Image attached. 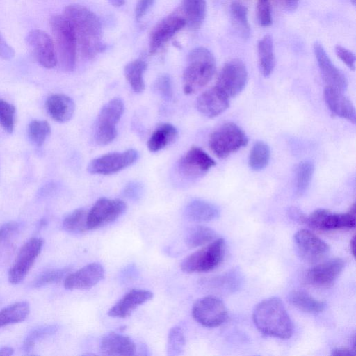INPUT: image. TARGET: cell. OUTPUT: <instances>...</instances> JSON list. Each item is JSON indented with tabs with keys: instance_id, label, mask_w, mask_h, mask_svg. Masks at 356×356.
<instances>
[{
	"instance_id": "obj_1",
	"label": "cell",
	"mask_w": 356,
	"mask_h": 356,
	"mask_svg": "<svg viewBox=\"0 0 356 356\" xmlns=\"http://www.w3.org/2000/svg\"><path fill=\"white\" fill-rule=\"evenodd\" d=\"M63 15L70 22L85 57L92 58L104 50L101 22L92 11L81 5L70 4L65 8Z\"/></svg>"
},
{
	"instance_id": "obj_2",
	"label": "cell",
	"mask_w": 356,
	"mask_h": 356,
	"mask_svg": "<svg viewBox=\"0 0 356 356\" xmlns=\"http://www.w3.org/2000/svg\"><path fill=\"white\" fill-rule=\"evenodd\" d=\"M252 318L259 331L266 336L289 339L293 334V323L279 298H268L258 303Z\"/></svg>"
},
{
	"instance_id": "obj_3",
	"label": "cell",
	"mask_w": 356,
	"mask_h": 356,
	"mask_svg": "<svg viewBox=\"0 0 356 356\" xmlns=\"http://www.w3.org/2000/svg\"><path fill=\"white\" fill-rule=\"evenodd\" d=\"M216 71V60L207 49L200 47L188 54L187 65L183 73V90L191 95L205 86Z\"/></svg>"
},
{
	"instance_id": "obj_4",
	"label": "cell",
	"mask_w": 356,
	"mask_h": 356,
	"mask_svg": "<svg viewBox=\"0 0 356 356\" xmlns=\"http://www.w3.org/2000/svg\"><path fill=\"white\" fill-rule=\"evenodd\" d=\"M58 60L66 72L73 71L76 64L77 41L74 29L63 15H55L50 19Z\"/></svg>"
},
{
	"instance_id": "obj_5",
	"label": "cell",
	"mask_w": 356,
	"mask_h": 356,
	"mask_svg": "<svg viewBox=\"0 0 356 356\" xmlns=\"http://www.w3.org/2000/svg\"><path fill=\"white\" fill-rule=\"evenodd\" d=\"M248 142L246 134L237 124L227 122L210 134L208 145L216 156L224 159L245 146Z\"/></svg>"
},
{
	"instance_id": "obj_6",
	"label": "cell",
	"mask_w": 356,
	"mask_h": 356,
	"mask_svg": "<svg viewBox=\"0 0 356 356\" xmlns=\"http://www.w3.org/2000/svg\"><path fill=\"white\" fill-rule=\"evenodd\" d=\"M225 248V240L216 238L186 257L181 264V268L186 273L212 270L223 261Z\"/></svg>"
},
{
	"instance_id": "obj_7",
	"label": "cell",
	"mask_w": 356,
	"mask_h": 356,
	"mask_svg": "<svg viewBox=\"0 0 356 356\" xmlns=\"http://www.w3.org/2000/svg\"><path fill=\"white\" fill-rule=\"evenodd\" d=\"M124 110V102L120 98H113L102 106L97 116L95 134V138L98 145H108L116 138V124L120 120Z\"/></svg>"
},
{
	"instance_id": "obj_8",
	"label": "cell",
	"mask_w": 356,
	"mask_h": 356,
	"mask_svg": "<svg viewBox=\"0 0 356 356\" xmlns=\"http://www.w3.org/2000/svg\"><path fill=\"white\" fill-rule=\"evenodd\" d=\"M247 81L245 65L241 60L234 59L224 65L215 86L230 98L238 95L244 89Z\"/></svg>"
},
{
	"instance_id": "obj_9",
	"label": "cell",
	"mask_w": 356,
	"mask_h": 356,
	"mask_svg": "<svg viewBox=\"0 0 356 356\" xmlns=\"http://www.w3.org/2000/svg\"><path fill=\"white\" fill-rule=\"evenodd\" d=\"M306 224L313 229L321 231L354 228L355 205L353 204L344 213H336L325 209H316L307 216Z\"/></svg>"
},
{
	"instance_id": "obj_10",
	"label": "cell",
	"mask_w": 356,
	"mask_h": 356,
	"mask_svg": "<svg viewBox=\"0 0 356 356\" xmlns=\"http://www.w3.org/2000/svg\"><path fill=\"white\" fill-rule=\"evenodd\" d=\"M44 241L41 238L33 237L20 248L16 259L8 271V281L12 284L22 282L39 256Z\"/></svg>"
},
{
	"instance_id": "obj_11",
	"label": "cell",
	"mask_w": 356,
	"mask_h": 356,
	"mask_svg": "<svg viewBox=\"0 0 356 356\" xmlns=\"http://www.w3.org/2000/svg\"><path fill=\"white\" fill-rule=\"evenodd\" d=\"M192 314L202 325L215 327L222 325L227 318V311L223 302L214 296H206L195 301Z\"/></svg>"
},
{
	"instance_id": "obj_12",
	"label": "cell",
	"mask_w": 356,
	"mask_h": 356,
	"mask_svg": "<svg viewBox=\"0 0 356 356\" xmlns=\"http://www.w3.org/2000/svg\"><path fill=\"white\" fill-rule=\"evenodd\" d=\"M126 209L127 204L122 200L99 198L88 212V229L99 228L116 220Z\"/></svg>"
},
{
	"instance_id": "obj_13",
	"label": "cell",
	"mask_w": 356,
	"mask_h": 356,
	"mask_svg": "<svg viewBox=\"0 0 356 356\" xmlns=\"http://www.w3.org/2000/svg\"><path fill=\"white\" fill-rule=\"evenodd\" d=\"M138 158V154L134 149L108 153L92 160L87 170L91 174L111 175L131 165Z\"/></svg>"
},
{
	"instance_id": "obj_14",
	"label": "cell",
	"mask_w": 356,
	"mask_h": 356,
	"mask_svg": "<svg viewBox=\"0 0 356 356\" xmlns=\"http://www.w3.org/2000/svg\"><path fill=\"white\" fill-rule=\"evenodd\" d=\"M26 42L36 61L43 67L54 68L58 58L54 40L44 31L34 29L26 38Z\"/></svg>"
},
{
	"instance_id": "obj_15",
	"label": "cell",
	"mask_w": 356,
	"mask_h": 356,
	"mask_svg": "<svg viewBox=\"0 0 356 356\" xmlns=\"http://www.w3.org/2000/svg\"><path fill=\"white\" fill-rule=\"evenodd\" d=\"M215 165V161L202 149L196 146L191 147L177 163L179 173L191 179L204 175Z\"/></svg>"
},
{
	"instance_id": "obj_16",
	"label": "cell",
	"mask_w": 356,
	"mask_h": 356,
	"mask_svg": "<svg viewBox=\"0 0 356 356\" xmlns=\"http://www.w3.org/2000/svg\"><path fill=\"white\" fill-rule=\"evenodd\" d=\"M293 241L300 257L310 264L324 259L330 250L325 241L308 229L298 231Z\"/></svg>"
},
{
	"instance_id": "obj_17",
	"label": "cell",
	"mask_w": 356,
	"mask_h": 356,
	"mask_svg": "<svg viewBox=\"0 0 356 356\" xmlns=\"http://www.w3.org/2000/svg\"><path fill=\"white\" fill-rule=\"evenodd\" d=\"M313 47L321 76L327 86L344 92L348 86L345 74L333 64L321 43L316 41Z\"/></svg>"
},
{
	"instance_id": "obj_18",
	"label": "cell",
	"mask_w": 356,
	"mask_h": 356,
	"mask_svg": "<svg viewBox=\"0 0 356 356\" xmlns=\"http://www.w3.org/2000/svg\"><path fill=\"white\" fill-rule=\"evenodd\" d=\"M344 266L345 261L341 258L329 259L308 269L305 275V280L314 286H329L337 279Z\"/></svg>"
},
{
	"instance_id": "obj_19",
	"label": "cell",
	"mask_w": 356,
	"mask_h": 356,
	"mask_svg": "<svg viewBox=\"0 0 356 356\" xmlns=\"http://www.w3.org/2000/svg\"><path fill=\"white\" fill-rule=\"evenodd\" d=\"M186 25L183 16L177 13L172 14L159 22L150 34L149 54L151 55L156 54L163 45Z\"/></svg>"
},
{
	"instance_id": "obj_20",
	"label": "cell",
	"mask_w": 356,
	"mask_h": 356,
	"mask_svg": "<svg viewBox=\"0 0 356 356\" xmlns=\"http://www.w3.org/2000/svg\"><path fill=\"white\" fill-rule=\"evenodd\" d=\"M105 275L104 267L99 263L87 264L65 278L64 286L69 290L88 289L99 283Z\"/></svg>"
},
{
	"instance_id": "obj_21",
	"label": "cell",
	"mask_w": 356,
	"mask_h": 356,
	"mask_svg": "<svg viewBox=\"0 0 356 356\" xmlns=\"http://www.w3.org/2000/svg\"><path fill=\"white\" fill-rule=\"evenodd\" d=\"M229 97L216 86L202 92L197 99L196 108L206 117L212 118L229 108Z\"/></svg>"
},
{
	"instance_id": "obj_22",
	"label": "cell",
	"mask_w": 356,
	"mask_h": 356,
	"mask_svg": "<svg viewBox=\"0 0 356 356\" xmlns=\"http://www.w3.org/2000/svg\"><path fill=\"white\" fill-rule=\"evenodd\" d=\"M152 297L153 293L149 290L133 289L112 306L108 312V315L115 318H127L136 308L149 300Z\"/></svg>"
},
{
	"instance_id": "obj_23",
	"label": "cell",
	"mask_w": 356,
	"mask_h": 356,
	"mask_svg": "<svg viewBox=\"0 0 356 356\" xmlns=\"http://www.w3.org/2000/svg\"><path fill=\"white\" fill-rule=\"evenodd\" d=\"M324 99L330 111L334 115L355 123V109L352 102L344 95L343 92L326 86Z\"/></svg>"
},
{
	"instance_id": "obj_24",
	"label": "cell",
	"mask_w": 356,
	"mask_h": 356,
	"mask_svg": "<svg viewBox=\"0 0 356 356\" xmlns=\"http://www.w3.org/2000/svg\"><path fill=\"white\" fill-rule=\"evenodd\" d=\"M101 352L107 355H134L136 346L127 336L116 332L104 335L100 342Z\"/></svg>"
},
{
	"instance_id": "obj_25",
	"label": "cell",
	"mask_w": 356,
	"mask_h": 356,
	"mask_svg": "<svg viewBox=\"0 0 356 356\" xmlns=\"http://www.w3.org/2000/svg\"><path fill=\"white\" fill-rule=\"evenodd\" d=\"M47 113L56 122L65 123L73 116L75 104L73 99L64 94H54L49 96L45 103Z\"/></svg>"
},
{
	"instance_id": "obj_26",
	"label": "cell",
	"mask_w": 356,
	"mask_h": 356,
	"mask_svg": "<svg viewBox=\"0 0 356 356\" xmlns=\"http://www.w3.org/2000/svg\"><path fill=\"white\" fill-rule=\"evenodd\" d=\"M185 215L192 221L208 222L218 218L220 210L215 204L206 200H193L187 204Z\"/></svg>"
},
{
	"instance_id": "obj_27",
	"label": "cell",
	"mask_w": 356,
	"mask_h": 356,
	"mask_svg": "<svg viewBox=\"0 0 356 356\" xmlns=\"http://www.w3.org/2000/svg\"><path fill=\"white\" fill-rule=\"evenodd\" d=\"M178 136L177 128L170 123L157 125L147 142V147L152 152H156L173 143Z\"/></svg>"
},
{
	"instance_id": "obj_28",
	"label": "cell",
	"mask_w": 356,
	"mask_h": 356,
	"mask_svg": "<svg viewBox=\"0 0 356 356\" xmlns=\"http://www.w3.org/2000/svg\"><path fill=\"white\" fill-rule=\"evenodd\" d=\"M181 10L186 24L193 30H197L205 18L206 1L182 0Z\"/></svg>"
},
{
	"instance_id": "obj_29",
	"label": "cell",
	"mask_w": 356,
	"mask_h": 356,
	"mask_svg": "<svg viewBox=\"0 0 356 356\" xmlns=\"http://www.w3.org/2000/svg\"><path fill=\"white\" fill-rule=\"evenodd\" d=\"M257 53L261 73L267 77L273 72L275 65L273 42L270 35H266L259 41Z\"/></svg>"
},
{
	"instance_id": "obj_30",
	"label": "cell",
	"mask_w": 356,
	"mask_h": 356,
	"mask_svg": "<svg viewBox=\"0 0 356 356\" xmlns=\"http://www.w3.org/2000/svg\"><path fill=\"white\" fill-rule=\"evenodd\" d=\"M289 301L297 309L307 313H318L325 307L324 301L316 299L302 290L291 291L289 295Z\"/></svg>"
},
{
	"instance_id": "obj_31",
	"label": "cell",
	"mask_w": 356,
	"mask_h": 356,
	"mask_svg": "<svg viewBox=\"0 0 356 356\" xmlns=\"http://www.w3.org/2000/svg\"><path fill=\"white\" fill-rule=\"evenodd\" d=\"M147 69V63L142 59H137L126 65L124 69V76L132 90L136 93L145 90L143 76Z\"/></svg>"
},
{
	"instance_id": "obj_32",
	"label": "cell",
	"mask_w": 356,
	"mask_h": 356,
	"mask_svg": "<svg viewBox=\"0 0 356 356\" xmlns=\"http://www.w3.org/2000/svg\"><path fill=\"white\" fill-rule=\"evenodd\" d=\"M30 312L26 301L17 302L0 310V327L24 321Z\"/></svg>"
},
{
	"instance_id": "obj_33",
	"label": "cell",
	"mask_w": 356,
	"mask_h": 356,
	"mask_svg": "<svg viewBox=\"0 0 356 356\" xmlns=\"http://www.w3.org/2000/svg\"><path fill=\"white\" fill-rule=\"evenodd\" d=\"M231 22L233 28L240 37L248 39L250 34V26L248 20V9L238 1H234L230 6Z\"/></svg>"
},
{
	"instance_id": "obj_34",
	"label": "cell",
	"mask_w": 356,
	"mask_h": 356,
	"mask_svg": "<svg viewBox=\"0 0 356 356\" xmlns=\"http://www.w3.org/2000/svg\"><path fill=\"white\" fill-rule=\"evenodd\" d=\"M217 238L216 232L210 227L197 225L191 227L185 234L186 244L192 248L205 245Z\"/></svg>"
},
{
	"instance_id": "obj_35",
	"label": "cell",
	"mask_w": 356,
	"mask_h": 356,
	"mask_svg": "<svg viewBox=\"0 0 356 356\" xmlns=\"http://www.w3.org/2000/svg\"><path fill=\"white\" fill-rule=\"evenodd\" d=\"M88 211L83 208L75 209L63 221V229L70 233L79 234L88 230L87 225Z\"/></svg>"
},
{
	"instance_id": "obj_36",
	"label": "cell",
	"mask_w": 356,
	"mask_h": 356,
	"mask_svg": "<svg viewBox=\"0 0 356 356\" xmlns=\"http://www.w3.org/2000/svg\"><path fill=\"white\" fill-rule=\"evenodd\" d=\"M270 156L268 145L263 141H257L252 146L250 152L248 163L253 170H261L268 165Z\"/></svg>"
},
{
	"instance_id": "obj_37",
	"label": "cell",
	"mask_w": 356,
	"mask_h": 356,
	"mask_svg": "<svg viewBox=\"0 0 356 356\" xmlns=\"http://www.w3.org/2000/svg\"><path fill=\"white\" fill-rule=\"evenodd\" d=\"M314 172V165L310 161L300 163L296 170V191L298 195L303 194L309 187Z\"/></svg>"
},
{
	"instance_id": "obj_38",
	"label": "cell",
	"mask_w": 356,
	"mask_h": 356,
	"mask_svg": "<svg viewBox=\"0 0 356 356\" xmlns=\"http://www.w3.org/2000/svg\"><path fill=\"white\" fill-rule=\"evenodd\" d=\"M51 127L46 120H34L28 126V136L31 142L41 147L50 134Z\"/></svg>"
},
{
	"instance_id": "obj_39",
	"label": "cell",
	"mask_w": 356,
	"mask_h": 356,
	"mask_svg": "<svg viewBox=\"0 0 356 356\" xmlns=\"http://www.w3.org/2000/svg\"><path fill=\"white\" fill-rule=\"evenodd\" d=\"M241 283V276L238 271L233 270L211 279L210 284L218 290L234 291Z\"/></svg>"
},
{
	"instance_id": "obj_40",
	"label": "cell",
	"mask_w": 356,
	"mask_h": 356,
	"mask_svg": "<svg viewBox=\"0 0 356 356\" xmlns=\"http://www.w3.org/2000/svg\"><path fill=\"white\" fill-rule=\"evenodd\" d=\"M57 325H45L31 330L23 342V350L26 352L31 351L35 343L41 339L54 334L58 330Z\"/></svg>"
},
{
	"instance_id": "obj_41",
	"label": "cell",
	"mask_w": 356,
	"mask_h": 356,
	"mask_svg": "<svg viewBox=\"0 0 356 356\" xmlns=\"http://www.w3.org/2000/svg\"><path fill=\"white\" fill-rule=\"evenodd\" d=\"M185 337L182 329L175 326L168 333L167 342V354L170 356H177L182 353L185 346Z\"/></svg>"
},
{
	"instance_id": "obj_42",
	"label": "cell",
	"mask_w": 356,
	"mask_h": 356,
	"mask_svg": "<svg viewBox=\"0 0 356 356\" xmlns=\"http://www.w3.org/2000/svg\"><path fill=\"white\" fill-rule=\"evenodd\" d=\"M68 268L47 270L40 273L33 281V286L40 288L50 284L57 283L65 278L70 273Z\"/></svg>"
},
{
	"instance_id": "obj_43",
	"label": "cell",
	"mask_w": 356,
	"mask_h": 356,
	"mask_svg": "<svg viewBox=\"0 0 356 356\" xmlns=\"http://www.w3.org/2000/svg\"><path fill=\"white\" fill-rule=\"evenodd\" d=\"M15 107L9 102L0 99V125L8 134L14 130Z\"/></svg>"
},
{
	"instance_id": "obj_44",
	"label": "cell",
	"mask_w": 356,
	"mask_h": 356,
	"mask_svg": "<svg viewBox=\"0 0 356 356\" xmlns=\"http://www.w3.org/2000/svg\"><path fill=\"white\" fill-rule=\"evenodd\" d=\"M153 88L154 91L165 100L172 98L173 94L172 83L168 74H163L159 76L154 83Z\"/></svg>"
},
{
	"instance_id": "obj_45",
	"label": "cell",
	"mask_w": 356,
	"mask_h": 356,
	"mask_svg": "<svg viewBox=\"0 0 356 356\" xmlns=\"http://www.w3.org/2000/svg\"><path fill=\"white\" fill-rule=\"evenodd\" d=\"M257 18L259 24L268 27L272 24V14L270 6L266 0H259L257 6Z\"/></svg>"
},
{
	"instance_id": "obj_46",
	"label": "cell",
	"mask_w": 356,
	"mask_h": 356,
	"mask_svg": "<svg viewBox=\"0 0 356 356\" xmlns=\"http://www.w3.org/2000/svg\"><path fill=\"white\" fill-rule=\"evenodd\" d=\"M22 225L17 221H10L0 227V245L9 241L21 229Z\"/></svg>"
},
{
	"instance_id": "obj_47",
	"label": "cell",
	"mask_w": 356,
	"mask_h": 356,
	"mask_svg": "<svg viewBox=\"0 0 356 356\" xmlns=\"http://www.w3.org/2000/svg\"><path fill=\"white\" fill-rule=\"evenodd\" d=\"M335 53L337 57L346 64V65L350 70H355V54L341 45H337L334 48Z\"/></svg>"
},
{
	"instance_id": "obj_48",
	"label": "cell",
	"mask_w": 356,
	"mask_h": 356,
	"mask_svg": "<svg viewBox=\"0 0 356 356\" xmlns=\"http://www.w3.org/2000/svg\"><path fill=\"white\" fill-rule=\"evenodd\" d=\"M143 193V186L139 182L132 181L129 183L124 188V194L128 198L137 200Z\"/></svg>"
},
{
	"instance_id": "obj_49",
	"label": "cell",
	"mask_w": 356,
	"mask_h": 356,
	"mask_svg": "<svg viewBox=\"0 0 356 356\" xmlns=\"http://www.w3.org/2000/svg\"><path fill=\"white\" fill-rule=\"evenodd\" d=\"M154 0H138L135 8V17L140 21L152 7Z\"/></svg>"
},
{
	"instance_id": "obj_50",
	"label": "cell",
	"mask_w": 356,
	"mask_h": 356,
	"mask_svg": "<svg viewBox=\"0 0 356 356\" xmlns=\"http://www.w3.org/2000/svg\"><path fill=\"white\" fill-rule=\"evenodd\" d=\"M15 56V51L0 33V59L10 60Z\"/></svg>"
},
{
	"instance_id": "obj_51",
	"label": "cell",
	"mask_w": 356,
	"mask_h": 356,
	"mask_svg": "<svg viewBox=\"0 0 356 356\" xmlns=\"http://www.w3.org/2000/svg\"><path fill=\"white\" fill-rule=\"evenodd\" d=\"M282 8L286 11L295 10L298 6L299 0H278Z\"/></svg>"
},
{
	"instance_id": "obj_52",
	"label": "cell",
	"mask_w": 356,
	"mask_h": 356,
	"mask_svg": "<svg viewBox=\"0 0 356 356\" xmlns=\"http://www.w3.org/2000/svg\"><path fill=\"white\" fill-rule=\"evenodd\" d=\"M290 216L293 218L295 220L300 222L305 223L307 220V216L302 213L300 210L296 208H292L290 209Z\"/></svg>"
},
{
	"instance_id": "obj_53",
	"label": "cell",
	"mask_w": 356,
	"mask_h": 356,
	"mask_svg": "<svg viewBox=\"0 0 356 356\" xmlns=\"http://www.w3.org/2000/svg\"><path fill=\"white\" fill-rule=\"evenodd\" d=\"M354 350H351L347 348H337L332 351V355H354Z\"/></svg>"
},
{
	"instance_id": "obj_54",
	"label": "cell",
	"mask_w": 356,
	"mask_h": 356,
	"mask_svg": "<svg viewBox=\"0 0 356 356\" xmlns=\"http://www.w3.org/2000/svg\"><path fill=\"white\" fill-rule=\"evenodd\" d=\"M14 350L10 347H3L0 348V355H10L13 354Z\"/></svg>"
},
{
	"instance_id": "obj_55",
	"label": "cell",
	"mask_w": 356,
	"mask_h": 356,
	"mask_svg": "<svg viewBox=\"0 0 356 356\" xmlns=\"http://www.w3.org/2000/svg\"><path fill=\"white\" fill-rule=\"evenodd\" d=\"M108 1L115 7H120L125 3V0H108Z\"/></svg>"
},
{
	"instance_id": "obj_56",
	"label": "cell",
	"mask_w": 356,
	"mask_h": 356,
	"mask_svg": "<svg viewBox=\"0 0 356 356\" xmlns=\"http://www.w3.org/2000/svg\"><path fill=\"white\" fill-rule=\"evenodd\" d=\"M350 251L352 252L353 256L355 257V236H353L351 238V240H350Z\"/></svg>"
}]
</instances>
